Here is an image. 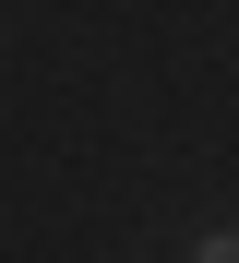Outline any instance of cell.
<instances>
[{"instance_id":"6da1fadb","label":"cell","mask_w":239,"mask_h":263,"mask_svg":"<svg viewBox=\"0 0 239 263\" xmlns=\"http://www.w3.org/2000/svg\"><path fill=\"white\" fill-rule=\"evenodd\" d=\"M191 263H239V228H204V239H191Z\"/></svg>"}]
</instances>
